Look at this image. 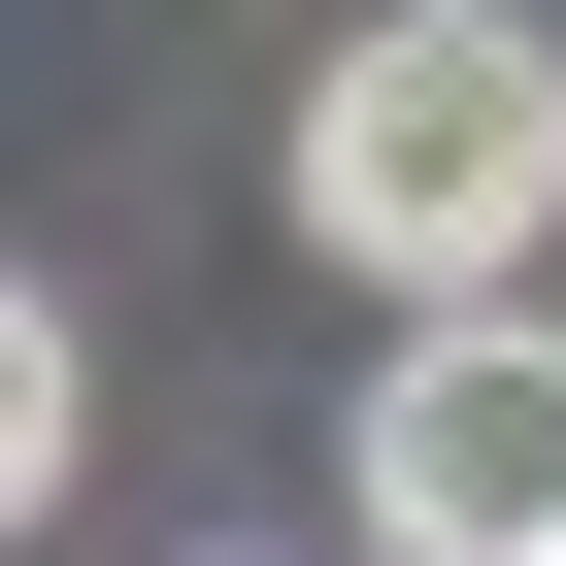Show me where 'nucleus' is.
<instances>
[{
    "label": "nucleus",
    "instance_id": "1",
    "mask_svg": "<svg viewBox=\"0 0 566 566\" xmlns=\"http://www.w3.org/2000/svg\"><path fill=\"white\" fill-rule=\"evenodd\" d=\"M301 233L367 266V301H533V233H566V34L533 0H367V34L301 67Z\"/></svg>",
    "mask_w": 566,
    "mask_h": 566
},
{
    "label": "nucleus",
    "instance_id": "2",
    "mask_svg": "<svg viewBox=\"0 0 566 566\" xmlns=\"http://www.w3.org/2000/svg\"><path fill=\"white\" fill-rule=\"evenodd\" d=\"M367 566H566V334L533 301H433L367 367Z\"/></svg>",
    "mask_w": 566,
    "mask_h": 566
}]
</instances>
